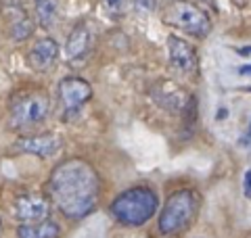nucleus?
I'll use <instances>...</instances> for the list:
<instances>
[{
	"instance_id": "nucleus-1",
	"label": "nucleus",
	"mask_w": 251,
	"mask_h": 238,
	"mask_svg": "<svg viewBox=\"0 0 251 238\" xmlns=\"http://www.w3.org/2000/svg\"><path fill=\"white\" fill-rule=\"evenodd\" d=\"M49 194L67 219H82L97 209L100 180L90 163L82 159H67L52 169Z\"/></svg>"
},
{
	"instance_id": "nucleus-2",
	"label": "nucleus",
	"mask_w": 251,
	"mask_h": 238,
	"mask_svg": "<svg viewBox=\"0 0 251 238\" xmlns=\"http://www.w3.org/2000/svg\"><path fill=\"white\" fill-rule=\"evenodd\" d=\"M159 198L149 186H132L111 203V215L124 226H143L155 215Z\"/></svg>"
},
{
	"instance_id": "nucleus-3",
	"label": "nucleus",
	"mask_w": 251,
	"mask_h": 238,
	"mask_svg": "<svg viewBox=\"0 0 251 238\" xmlns=\"http://www.w3.org/2000/svg\"><path fill=\"white\" fill-rule=\"evenodd\" d=\"M163 23L186 36L207 38L211 31V19L203 6L191 2V0H174L163 11Z\"/></svg>"
},
{
	"instance_id": "nucleus-4",
	"label": "nucleus",
	"mask_w": 251,
	"mask_h": 238,
	"mask_svg": "<svg viewBox=\"0 0 251 238\" xmlns=\"http://www.w3.org/2000/svg\"><path fill=\"white\" fill-rule=\"evenodd\" d=\"M199 207V196L188 188L176 190L168 196L159 215V232L166 236H174L191 224Z\"/></svg>"
},
{
	"instance_id": "nucleus-5",
	"label": "nucleus",
	"mask_w": 251,
	"mask_h": 238,
	"mask_svg": "<svg viewBox=\"0 0 251 238\" xmlns=\"http://www.w3.org/2000/svg\"><path fill=\"white\" fill-rule=\"evenodd\" d=\"M49 111H50V98L44 90L21 92L11 102V125L15 130L38 125L46 119Z\"/></svg>"
},
{
	"instance_id": "nucleus-6",
	"label": "nucleus",
	"mask_w": 251,
	"mask_h": 238,
	"mask_svg": "<svg viewBox=\"0 0 251 238\" xmlns=\"http://www.w3.org/2000/svg\"><path fill=\"white\" fill-rule=\"evenodd\" d=\"M92 98V86L77 75L63 77L59 82V102L65 117H72Z\"/></svg>"
},
{
	"instance_id": "nucleus-7",
	"label": "nucleus",
	"mask_w": 251,
	"mask_h": 238,
	"mask_svg": "<svg viewBox=\"0 0 251 238\" xmlns=\"http://www.w3.org/2000/svg\"><path fill=\"white\" fill-rule=\"evenodd\" d=\"M65 142L59 134H34V136H23L17 138L13 144V150H17L21 155H34L40 159H50L59 155Z\"/></svg>"
},
{
	"instance_id": "nucleus-8",
	"label": "nucleus",
	"mask_w": 251,
	"mask_h": 238,
	"mask_svg": "<svg viewBox=\"0 0 251 238\" xmlns=\"http://www.w3.org/2000/svg\"><path fill=\"white\" fill-rule=\"evenodd\" d=\"M168 59L170 65L182 75H197L199 73V57L191 42L180 36L168 38Z\"/></svg>"
},
{
	"instance_id": "nucleus-9",
	"label": "nucleus",
	"mask_w": 251,
	"mask_h": 238,
	"mask_svg": "<svg viewBox=\"0 0 251 238\" xmlns=\"http://www.w3.org/2000/svg\"><path fill=\"white\" fill-rule=\"evenodd\" d=\"M13 213L21 224H38V221L49 219L50 203L40 192H25L15 198Z\"/></svg>"
},
{
	"instance_id": "nucleus-10",
	"label": "nucleus",
	"mask_w": 251,
	"mask_h": 238,
	"mask_svg": "<svg viewBox=\"0 0 251 238\" xmlns=\"http://www.w3.org/2000/svg\"><path fill=\"white\" fill-rule=\"evenodd\" d=\"M153 98L159 107L172 111V113H186L188 107H193V98L188 96V92L178 88L172 82H163L153 88Z\"/></svg>"
},
{
	"instance_id": "nucleus-11",
	"label": "nucleus",
	"mask_w": 251,
	"mask_h": 238,
	"mask_svg": "<svg viewBox=\"0 0 251 238\" xmlns=\"http://www.w3.org/2000/svg\"><path fill=\"white\" fill-rule=\"evenodd\" d=\"M59 52H61L59 44L52 38H40V40H36L34 46L27 52V65L29 69L44 73V71L52 69V65L59 59Z\"/></svg>"
},
{
	"instance_id": "nucleus-12",
	"label": "nucleus",
	"mask_w": 251,
	"mask_h": 238,
	"mask_svg": "<svg viewBox=\"0 0 251 238\" xmlns=\"http://www.w3.org/2000/svg\"><path fill=\"white\" fill-rule=\"evenodd\" d=\"M90 44H92V31L90 25L86 21H77L72 27L65 42V57L72 63H80L86 59V54L90 52Z\"/></svg>"
},
{
	"instance_id": "nucleus-13",
	"label": "nucleus",
	"mask_w": 251,
	"mask_h": 238,
	"mask_svg": "<svg viewBox=\"0 0 251 238\" xmlns=\"http://www.w3.org/2000/svg\"><path fill=\"white\" fill-rule=\"evenodd\" d=\"M61 228L57 221L44 219L38 224H21L17 228V238H59Z\"/></svg>"
},
{
	"instance_id": "nucleus-14",
	"label": "nucleus",
	"mask_w": 251,
	"mask_h": 238,
	"mask_svg": "<svg viewBox=\"0 0 251 238\" xmlns=\"http://www.w3.org/2000/svg\"><path fill=\"white\" fill-rule=\"evenodd\" d=\"M38 23L44 29H52L59 21V0H34Z\"/></svg>"
},
{
	"instance_id": "nucleus-15",
	"label": "nucleus",
	"mask_w": 251,
	"mask_h": 238,
	"mask_svg": "<svg viewBox=\"0 0 251 238\" xmlns=\"http://www.w3.org/2000/svg\"><path fill=\"white\" fill-rule=\"evenodd\" d=\"M132 6H134L136 13L149 15L155 11V0H132Z\"/></svg>"
},
{
	"instance_id": "nucleus-16",
	"label": "nucleus",
	"mask_w": 251,
	"mask_h": 238,
	"mask_svg": "<svg viewBox=\"0 0 251 238\" xmlns=\"http://www.w3.org/2000/svg\"><path fill=\"white\" fill-rule=\"evenodd\" d=\"M128 0H103V6L111 13V15H117V13H122L124 11V6Z\"/></svg>"
},
{
	"instance_id": "nucleus-17",
	"label": "nucleus",
	"mask_w": 251,
	"mask_h": 238,
	"mask_svg": "<svg viewBox=\"0 0 251 238\" xmlns=\"http://www.w3.org/2000/svg\"><path fill=\"white\" fill-rule=\"evenodd\" d=\"M243 190H245V196L251 198V169L245 173V180H243Z\"/></svg>"
},
{
	"instance_id": "nucleus-18",
	"label": "nucleus",
	"mask_w": 251,
	"mask_h": 238,
	"mask_svg": "<svg viewBox=\"0 0 251 238\" xmlns=\"http://www.w3.org/2000/svg\"><path fill=\"white\" fill-rule=\"evenodd\" d=\"M239 73H243V75H245V73H251V65H249V67H241Z\"/></svg>"
},
{
	"instance_id": "nucleus-19",
	"label": "nucleus",
	"mask_w": 251,
	"mask_h": 238,
	"mask_svg": "<svg viewBox=\"0 0 251 238\" xmlns=\"http://www.w3.org/2000/svg\"><path fill=\"white\" fill-rule=\"evenodd\" d=\"M0 232H2V221H0Z\"/></svg>"
},
{
	"instance_id": "nucleus-20",
	"label": "nucleus",
	"mask_w": 251,
	"mask_h": 238,
	"mask_svg": "<svg viewBox=\"0 0 251 238\" xmlns=\"http://www.w3.org/2000/svg\"><path fill=\"white\" fill-rule=\"evenodd\" d=\"M205 2H214V0H205Z\"/></svg>"
}]
</instances>
